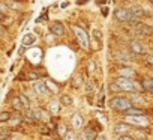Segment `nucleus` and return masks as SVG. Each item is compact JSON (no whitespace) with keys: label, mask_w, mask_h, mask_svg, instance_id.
Segmentation results:
<instances>
[{"label":"nucleus","mask_w":153,"mask_h":140,"mask_svg":"<svg viewBox=\"0 0 153 140\" xmlns=\"http://www.w3.org/2000/svg\"><path fill=\"white\" fill-rule=\"evenodd\" d=\"M6 12H8L6 3H0V14H5V15H6Z\"/></svg>","instance_id":"72a5a7b5"},{"label":"nucleus","mask_w":153,"mask_h":140,"mask_svg":"<svg viewBox=\"0 0 153 140\" xmlns=\"http://www.w3.org/2000/svg\"><path fill=\"white\" fill-rule=\"evenodd\" d=\"M48 112L50 113H53V115H57L59 112H60V104L57 103V101H51L50 104H48Z\"/></svg>","instance_id":"6ab92c4d"},{"label":"nucleus","mask_w":153,"mask_h":140,"mask_svg":"<svg viewBox=\"0 0 153 140\" xmlns=\"http://www.w3.org/2000/svg\"><path fill=\"white\" fill-rule=\"evenodd\" d=\"M24 50H26V47H24V45H23V47H21V48H20V54H23V53H24Z\"/></svg>","instance_id":"ea45409f"},{"label":"nucleus","mask_w":153,"mask_h":140,"mask_svg":"<svg viewBox=\"0 0 153 140\" xmlns=\"http://www.w3.org/2000/svg\"><path fill=\"white\" fill-rule=\"evenodd\" d=\"M0 74H2V71H0Z\"/></svg>","instance_id":"79ce46f5"},{"label":"nucleus","mask_w":153,"mask_h":140,"mask_svg":"<svg viewBox=\"0 0 153 140\" xmlns=\"http://www.w3.org/2000/svg\"><path fill=\"white\" fill-rule=\"evenodd\" d=\"M60 104H63V106H66V107L72 106V97L68 95V94L62 95V97H60Z\"/></svg>","instance_id":"4be33fe9"},{"label":"nucleus","mask_w":153,"mask_h":140,"mask_svg":"<svg viewBox=\"0 0 153 140\" xmlns=\"http://www.w3.org/2000/svg\"><path fill=\"white\" fill-rule=\"evenodd\" d=\"M9 139H11L9 130H0V140H9Z\"/></svg>","instance_id":"bb28decb"},{"label":"nucleus","mask_w":153,"mask_h":140,"mask_svg":"<svg viewBox=\"0 0 153 140\" xmlns=\"http://www.w3.org/2000/svg\"><path fill=\"white\" fill-rule=\"evenodd\" d=\"M9 119H12V113H9V112H2L0 113V124L8 122Z\"/></svg>","instance_id":"b1692460"},{"label":"nucleus","mask_w":153,"mask_h":140,"mask_svg":"<svg viewBox=\"0 0 153 140\" xmlns=\"http://www.w3.org/2000/svg\"><path fill=\"white\" fill-rule=\"evenodd\" d=\"M72 83H74V88H80V86L83 85V76H81V74H76V76L74 77Z\"/></svg>","instance_id":"393cba45"},{"label":"nucleus","mask_w":153,"mask_h":140,"mask_svg":"<svg viewBox=\"0 0 153 140\" xmlns=\"http://www.w3.org/2000/svg\"><path fill=\"white\" fill-rule=\"evenodd\" d=\"M141 86L146 92L149 94H153V79L152 77H144L143 82H141Z\"/></svg>","instance_id":"4468645a"},{"label":"nucleus","mask_w":153,"mask_h":140,"mask_svg":"<svg viewBox=\"0 0 153 140\" xmlns=\"http://www.w3.org/2000/svg\"><path fill=\"white\" fill-rule=\"evenodd\" d=\"M87 71H89V74H95V73H96V62H95V60H90V62H89Z\"/></svg>","instance_id":"cd10ccee"},{"label":"nucleus","mask_w":153,"mask_h":140,"mask_svg":"<svg viewBox=\"0 0 153 140\" xmlns=\"http://www.w3.org/2000/svg\"><path fill=\"white\" fill-rule=\"evenodd\" d=\"M72 30H74V33H75V38H76V41H78V45L83 48V50H89V47H90V39H89V35L86 33V30L81 27V26H78V24H72Z\"/></svg>","instance_id":"7ed1b4c3"},{"label":"nucleus","mask_w":153,"mask_h":140,"mask_svg":"<svg viewBox=\"0 0 153 140\" xmlns=\"http://www.w3.org/2000/svg\"><path fill=\"white\" fill-rule=\"evenodd\" d=\"M110 91H111L113 94H119V92H123V91H122V89H120V88H119V86H117V85L114 83V82H111V83H110Z\"/></svg>","instance_id":"c85d7f7f"},{"label":"nucleus","mask_w":153,"mask_h":140,"mask_svg":"<svg viewBox=\"0 0 153 140\" xmlns=\"http://www.w3.org/2000/svg\"><path fill=\"white\" fill-rule=\"evenodd\" d=\"M44 140H53V139H48V137H47V139H44Z\"/></svg>","instance_id":"a19ab883"},{"label":"nucleus","mask_w":153,"mask_h":140,"mask_svg":"<svg viewBox=\"0 0 153 140\" xmlns=\"http://www.w3.org/2000/svg\"><path fill=\"white\" fill-rule=\"evenodd\" d=\"M123 115H125V116H144V110H143V109H135V107H132V109L126 110Z\"/></svg>","instance_id":"a211bd4d"},{"label":"nucleus","mask_w":153,"mask_h":140,"mask_svg":"<svg viewBox=\"0 0 153 140\" xmlns=\"http://www.w3.org/2000/svg\"><path fill=\"white\" fill-rule=\"evenodd\" d=\"M117 71H119V77H122V79L134 80L137 77L135 69H132V68H120V69H117Z\"/></svg>","instance_id":"9d476101"},{"label":"nucleus","mask_w":153,"mask_h":140,"mask_svg":"<svg viewBox=\"0 0 153 140\" xmlns=\"http://www.w3.org/2000/svg\"><path fill=\"white\" fill-rule=\"evenodd\" d=\"M65 140H76V136H75V133L74 131H68L66 133V136L63 137Z\"/></svg>","instance_id":"7c9ffc66"},{"label":"nucleus","mask_w":153,"mask_h":140,"mask_svg":"<svg viewBox=\"0 0 153 140\" xmlns=\"http://www.w3.org/2000/svg\"><path fill=\"white\" fill-rule=\"evenodd\" d=\"M6 35V29L3 27V24H0V36H5Z\"/></svg>","instance_id":"c9c22d12"},{"label":"nucleus","mask_w":153,"mask_h":140,"mask_svg":"<svg viewBox=\"0 0 153 140\" xmlns=\"http://www.w3.org/2000/svg\"><path fill=\"white\" fill-rule=\"evenodd\" d=\"M134 33L138 36H150V35H153V29L144 23H137L134 26Z\"/></svg>","instance_id":"423d86ee"},{"label":"nucleus","mask_w":153,"mask_h":140,"mask_svg":"<svg viewBox=\"0 0 153 140\" xmlns=\"http://www.w3.org/2000/svg\"><path fill=\"white\" fill-rule=\"evenodd\" d=\"M144 60H146L147 65L153 66V54H146V56H144Z\"/></svg>","instance_id":"473e14b6"},{"label":"nucleus","mask_w":153,"mask_h":140,"mask_svg":"<svg viewBox=\"0 0 153 140\" xmlns=\"http://www.w3.org/2000/svg\"><path fill=\"white\" fill-rule=\"evenodd\" d=\"M117 140H134V137L129 136V134H126V136H119Z\"/></svg>","instance_id":"f704fd0d"},{"label":"nucleus","mask_w":153,"mask_h":140,"mask_svg":"<svg viewBox=\"0 0 153 140\" xmlns=\"http://www.w3.org/2000/svg\"><path fill=\"white\" fill-rule=\"evenodd\" d=\"M18 98L21 100V103H23L24 109H27V110H29V109H30V101H29V98H27L24 94H20V95H18Z\"/></svg>","instance_id":"a878e982"},{"label":"nucleus","mask_w":153,"mask_h":140,"mask_svg":"<svg viewBox=\"0 0 153 140\" xmlns=\"http://www.w3.org/2000/svg\"><path fill=\"white\" fill-rule=\"evenodd\" d=\"M129 11H131V14H132V17L138 21L140 18H143L144 17V9L143 8H140V6H132V8H129Z\"/></svg>","instance_id":"2eb2a0df"},{"label":"nucleus","mask_w":153,"mask_h":140,"mask_svg":"<svg viewBox=\"0 0 153 140\" xmlns=\"http://www.w3.org/2000/svg\"><path fill=\"white\" fill-rule=\"evenodd\" d=\"M6 6H8V9L9 8H12V9H20L21 8V5L17 3V2H6Z\"/></svg>","instance_id":"c756f323"},{"label":"nucleus","mask_w":153,"mask_h":140,"mask_svg":"<svg viewBox=\"0 0 153 140\" xmlns=\"http://www.w3.org/2000/svg\"><path fill=\"white\" fill-rule=\"evenodd\" d=\"M68 131H69V130L66 128V125H65V124H62V122H60V124L57 125V133H59V136H60V137H65Z\"/></svg>","instance_id":"5701e85b"},{"label":"nucleus","mask_w":153,"mask_h":140,"mask_svg":"<svg viewBox=\"0 0 153 140\" xmlns=\"http://www.w3.org/2000/svg\"><path fill=\"white\" fill-rule=\"evenodd\" d=\"M114 17H116V20L120 23V24H129V26H135L138 21L132 17V14H131V11L128 9V8H117L116 11H114Z\"/></svg>","instance_id":"f03ea898"},{"label":"nucleus","mask_w":153,"mask_h":140,"mask_svg":"<svg viewBox=\"0 0 153 140\" xmlns=\"http://www.w3.org/2000/svg\"><path fill=\"white\" fill-rule=\"evenodd\" d=\"M114 83L123 91V92H129V94H137L140 91H143V86L141 83L135 82V80H128V79H122V77H117L114 80Z\"/></svg>","instance_id":"f257e3e1"},{"label":"nucleus","mask_w":153,"mask_h":140,"mask_svg":"<svg viewBox=\"0 0 153 140\" xmlns=\"http://www.w3.org/2000/svg\"><path fill=\"white\" fill-rule=\"evenodd\" d=\"M128 47H129V50H131L134 54H137V56H146V54H147L144 44H141L140 41H131Z\"/></svg>","instance_id":"0eeeda50"},{"label":"nucleus","mask_w":153,"mask_h":140,"mask_svg":"<svg viewBox=\"0 0 153 140\" xmlns=\"http://www.w3.org/2000/svg\"><path fill=\"white\" fill-rule=\"evenodd\" d=\"M71 124L75 130H81L83 125H84V118L80 115V113H74L72 118H71Z\"/></svg>","instance_id":"f8f14e48"},{"label":"nucleus","mask_w":153,"mask_h":140,"mask_svg":"<svg viewBox=\"0 0 153 140\" xmlns=\"http://www.w3.org/2000/svg\"><path fill=\"white\" fill-rule=\"evenodd\" d=\"M96 140H108V139H107L105 136H98V137H96Z\"/></svg>","instance_id":"4c0bfd02"},{"label":"nucleus","mask_w":153,"mask_h":140,"mask_svg":"<svg viewBox=\"0 0 153 140\" xmlns=\"http://www.w3.org/2000/svg\"><path fill=\"white\" fill-rule=\"evenodd\" d=\"M11 104H12V107H14L15 112H23V110H24V106H23V103H21V100H20L18 97L12 98V100H11Z\"/></svg>","instance_id":"f3484780"},{"label":"nucleus","mask_w":153,"mask_h":140,"mask_svg":"<svg viewBox=\"0 0 153 140\" xmlns=\"http://www.w3.org/2000/svg\"><path fill=\"white\" fill-rule=\"evenodd\" d=\"M50 30H51V33L54 36H63L65 35V26H63V23H54L50 27Z\"/></svg>","instance_id":"ddd939ff"},{"label":"nucleus","mask_w":153,"mask_h":140,"mask_svg":"<svg viewBox=\"0 0 153 140\" xmlns=\"http://www.w3.org/2000/svg\"><path fill=\"white\" fill-rule=\"evenodd\" d=\"M27 116H29L30 119H33V121H48V115H47L44 110H41V109L29 110Z\"/></svg>","instance_id":"6e6552de"},{"label":"nucleus","mask_w":153,"mask_h":140,"mask_svg":"<svg viewBox=\"0 0 153 140\" xmlns=\"http://www.w3.org/2000/svg\"><path fill=\"white\" fill-rule=\"evenodd\" d=\"M69 6V3L68 2H65V3H62V8H68Z\"/></svg>","instance_id":"58836bf2"},{"label":"nucleus","mask_w":153,"mask_h":140,"mask_svg":"<svg viewBox=\"0 0 153 140\" xmlns=\"http://www.w3.org/2000/svg\"><path fill=\"white\" fill-rule=\"evenodd\" d=\"M33 91L36 92V95L38 97H44V95H47L48 94V88H47V83H44V82H35L33 83Z\"/></svg>","instance_id":"9b49d317"},{"label":"nucleus","mask_w":153,"mask_h":140,"mask_svg":"<svg viewBox=\"0 0 153 140\" xmlns=\"http://www.w3.org/2000/svg\"><path fill=\"white\" fill-rule=\"evenodd\" d=\"M35 41H36V36H35L33 33H27V35H24V38H23V45H24V47L33 45Z\"/></svg>","instance_id":"dca6fc26"},{"label":"nucleus","mask_w":153,"mask_h":140,"mask_svg":"<svg viewBox=\"0 0 153 140\" xmlns=\"http://www.w3.org/2000/svg\"><path fill=\"white\" fill-rule=\"evenodd\" d=\"M27 80H36L38 82V79H39V76L36 74V73H33V71H30L29 74H27V77H26Z\"/></svg>","instance_id":"2f4dec72"},{"label":"nucleus","mask_w":153,"mask_h":140,"mask_svg":"<svg viewBox=\"0 0 153 140\" xmlns=\"http://www.w3.org/2000/svg\"><path fill=\"white\" fill-rule=\"evenodd\" d=\"M125 122L131 127H147L149 125V119L146 116H126Z\"/></svg>","instance_id":"39448f33"},{"label":"nucleus","mask_w":153,"mask_h":140,"mask_svg":"<svg viewBox=\"0 0 153 140\" xmlns=\"http://www.w3.org/2000/svg\"><path fill=\"white\" fill-rule=\"evenodd\" d=\"M110 109L114 110V112H122L125 113L126 110L132 109V104L129 101V98H125V97H114L110 100Z\"/></svg>","instance_id":"20e7f679"},{"label":"nucleus","mask_w":153,"mask_h":140,"mask_svg":"<svg viewBox=\"0 0 153 140\" xmlns=\"http://www.w3.org/2000/svg\"><path fill=\"white\" fill-rule=\"evenodd\" d=\"M93 39L98 42V48H101L102 47V33H101V30H98V29L93 30Z\"/></svg>","instance_id":"412c9836"},{"label":"nucleus","mask_w":153,"mask_h":140,"mask_svg":"<svg viewBox=\"0 0 153 140\" xmlns=\"http://www.w3.org/2000/svg\"><path fill=\"white\" fill-rule=\"evenodd\" d=\"M84 140H96V131L92 128L84 130Z\"/></svg>","instance_id":"aec40b11"},{"label":"nucleus","mask_w":153,"mask_h":140,"mask_svg":"<svg viewBox=\"0 0 153 140\" xmlns=\"http://www.w3.org/2000/svg\"><path fill=\"white\" fill-rule=\"evenodd\" d=\"M129 131H132V127L128 125L126 122H119L114 125V133L119 134V136H126Z\"/></svg>","instance_id":"1a4fd4ad"},{"label":"nucleus","mask_w":153,"mask_h":140,"mask_svg":"<svg viewBox=\"0 0 153 140\" xmlns=\"http://www.w3.org/2000/svg\"><path fill=\"white\" fill-rule=\"evenodd\" d=\"M102 15H104V17L108 15V8H102Z\"/></svg>","instance_id":"e433bc0d"}]
</instances>
